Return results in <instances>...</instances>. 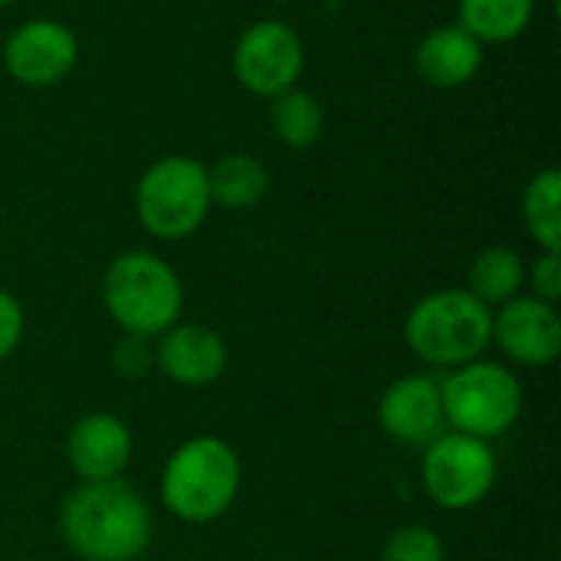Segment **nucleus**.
<instances>
[{"instance_id":"f257e3e1","label":"nucleus","mask_w":561,"mask_h":561,"mask_svg":"<svg viewBox=\"0 0 561 561\" xmlns=\"http://www.w3.org/2000/svg\"><path fill=\"white\" fill-rule=\"evenodd\" d=\"M59 536L82 561H138L154 539V516L125 480L79 483L59 506Z\"/></svg>"},{"instance_id":"f03ea898","label":"nucleus","mask_w":561,"mask_h":561,"mask_svg":"<svg viewBox=\"0 0 561 561\" xmlns=\"http://www.w3.org/2000/svg\"><path fill=\"white\" fill-rule=\"evenodd\" d=\"M243 486L240 454L214 434H197L171 450L161 470V506L187 526H207L227 516Z\"/></svg>"},{"instance_id":"7ed1b4c3","label":"nucleus","mask_w":561,"mask_h":561,"mask_svg":"<svg viewBox=\"0 0 561 561\" xmlns=\"http://www.w3.org/2000/svg\"><path fill=\"white\" fill-rule=\"evenodd\" d=\"M102 306L122 335L154 342L181 322L184 283L164 256L151 250H128L102 273Z\"/></svg>"},{"instance_id":"20e7f679","label":"nucleus","mask_w":561,"mask_h":561,"mask_svg":"<svg viewBox=\"0 0 561 561\" xmlns=\"http://www.w3.org/2000/svg\"><path fill=\"white\" fill-rule=\"evenodd\" d=\"M404 342L424 365L454 371L493 345V309L467 289L427 293L404 319Z\"/></svg>"},{"instance_id":"39448f33","label":"nucleus","mask_w":561,"mask_h":561,"mask_svg":"<svg viewBox=\"0 0 561 561\" xmlns=\"http://www.w3.org/2000/svg\"><path fill=\"white\" fill-rule=\"evenodd\" d=\"M440 398L450 431L490 444L516 427L526 404V391L516 371L506 362H493L486 355L447 371L440 381Z\"/></svg>"},{"instance_id":"423d86ee","label":"nucleus","mask_w":561,"mask_h":561,"mask_svg":"<svg viewBox=\"0 0 561 561\" xmlns=\"http://www.w3.org/2000/svg\"><path fill=\"white\" fill-rule=\"evenodd\" d=\"M207 164L191 154L151 161L135 184V217L154 240L178 243L194 237L210 214Z\"/></svg>"},{"instance_id":"0eeeda50","label":"nucleus","mask_w":561,"mask_h":561,"mask_svg":"<svg viewBox=\"0 0 561 561\" xmlns=\"http://www.w3.org/2000/svg\"><path fill=\"white\" fill-rule=\"evenodd\" d=\"M500 480V460L490 440L444 431L421 454V486L444 513H470L490 500Z\"/></svg>"},{"instance_id":"6e6552de","label":"nucleus","mask_w":561,"mask_h":561,"mask_svg":"<svg viewBox=\"0 0 561 561\" xmlns=\"http://www.w3.org/2000/svg\"><path fill=\"white\" fill-rule=\"evenodd\" d=\"M230 69L250 95L273 99L299 85V76L306 69V43L299 30H293L286 20H256L237 36Z\"/></svg>"},{"instance_id":"1a4fd4ad","label":"nucleus","mask_w":561,"mask_h":561,"mask_svg":"<svg viewBox=\"0 0 561 561\" xmlns=\"http://www.w3.org/2000/svg\"><path fill=\"white\" fill-rule=\"evenodd\" d=\"M0 59L13 82L26 89H53L72 76L79 62V39L62 20L33 16L7 33Z\"/></svg>"},{"instance_id":"9d476101","label":"nucleus","mask_w":561,"mask_h":561,"mask_svg":"<svg viewBox=\"0 0 561 561\" xmlns=\"http://www.w3.org/2000/svg\"><path fill=\"white\" fill-rule=\"evenodd\" d=\"M493 345L523 368H546L561 355L559 306L529 293L513 296L493 309Z\"/></svg>"},{"instance_id":"9b49d317","label":"nucleus","mask_w":561,"mask_h":561,"mask_svg":"<svg viewBox=\"0 0 561 561\" xmlns=\"http://www.w3.org/2000/svg\"><path fill=\"white\" fill-rule=\"evenodd\" d=\"M375 417L388 440H394L401 447L424 450L431 440H437L447 431L440 378H434V375L394 378L385 388V394L378 398Z\"/></svg>"},{"instance_id":"f8f14e48","label":"nucleus","mask_w":561,"mask_h":561,"mask_svg":"<svg viewBox=\"0 0 561 561\" xmlns=\"http://www.w3.org/2000/svg\"><path fill=\"white\" fill-rule=\"evenodd\" d=\"M227 342L204 322H174L154 339V371L178 388H210L227 371Z\"/></svg>"},{"instance_id":"ddd939ff","label":"nucleus","mask_w":561,"mask_h":561,"mask_svg":"<svg viewBox=\"0 0 561 561\" xmlns=\"http://www.w3.org/2000/svg\"><path fill=\"white\" fill-rule=\"evenodd\" d=\"M135 454L131 427L108 411L82 414L66 434V460L69 470L82 483H105L122 480Z\"/></svg>"},{"instance_id":"4468645a","label":"nucleus","mask_w":561,"mask_h":561,"mask_svg":"<svg viewBox=\"0 0 561 561\" xmlns=\"http://www.w3.org/2000/svg\"><path fill=\"white\" fill-rule=\"evenodd\" d=\"M483 43L460 23L434 26L414 46V69L434 89H460L483 69Z\"/></svg>"},{"instance_id":"2eb2a0df","label":"nucleus","mask_w":561,"mask_h":561,"mask_svg":"<svg viewBox=\"0 0 561 561\" xmlns=\"http://www.w3.org/2000/svg\"><path fill=\"white\" fill-rule=\"evenodd\" d=\"M207 187H210L214 207L250 210L270 194L273 178H270V168L256 154L230 151L217 158L214 164H207Z\"/></svg>"},{"instance_id":"dca6fc26","label":"nucleus","mask_w":561,"mask_h":561,"mask_svg":"<svg viewBox=\"0 0 561 561\" xmlns=\"http://www.w3.org/2000/svg\"><path fill=\"white\" fill-rule=\"evenodd\" d=\"M539 0H457V23L483 46L519 39L536 20Z\"/></svg>"},{"instance_id":"f3484780","label":"nucleus","mask_w":561,"mask_h":561,"mask_svg":"<svg viewBox=\"0 0 561 561\" xmlns=\"http://www.w3.org/2000/svg\"><path fill=\"white\" fill-rule=\"evenodd\" d=\"M270 125L279 145H286L289 151H309L325 131V112L309 89L293 85L270 99Z\"/></svg>"},{"instance_id":"a211bd4d","label":"nucleus","mask_w":561,"mask_h":561,"mask_svg":"<svg viewBox=\"0 0 561 561\" xmlns=\"http://www.w3.org/2000/svg\"><path fill=\"white\" fill-rule=\"evenodd\" d=\"M526 286V260L510 247H486L473 256L467 270V293H473L483 306L496 309L519 296Z\"/></svg>"},{"instance_id":"6ab92c4d","label":"nucleus","mask_w":561,"mask_h":561,"mask_svg":"<svg viewBox=\"0 0 561 561\" xmlns=\"http://www.w3.org/2000/svg\"><path fill=\"white\" fill-rule=\"evenodd\" d=\"M523 224L539 250L561 253V171L542 168L523 187Z\"/></svg>"},{"instance_id":"aec40b11","label":"nucleus","mask_w":561,"mask_h":561,"mask_svg":"<svg viewBox=\"0 0 561 561\" xmlns=\"http://www.w3.org/2000/svg\"><path fill=\"white\" fill-rule=\"evenodd\" d=\"M447 549L444 539L437 536V529L424 526V523H411L401 526L388 536L381 561H444Z\"/></svg>"},{"instance_id":"412c9836","label":"nucleus","mask_w":561,"mask_h":561,"mask_svg":"<svg viewBox=\"0 0 561 561\" xmlns=\"http://www.w3.org/2000/svg\"><path fill=\"white\" fill-rule=\"evenodd\" d=\"M112 365L128 381L145 378L148 371H154V342L135 339V335H122L118 345L112 348Z\"/></svg>"},{"instance_id":"4be33fe9","label":"nucleus","mask_w":561,"mask_h":561,"mask_svg":"<svg viewBox=\"0 0 561 561\" xmlns=\"http://www.w3.org/2000/svg\"><path fill=\"white\" fill-rule=\"evenodd\" d=\"M526 283H529V296L559 306L561 299V253L552 250H539V256L526 266Z\"/></svg>"},{"instance_id":"5701e85b","label":"nucleus","mask_w":561,"mask_h":561,"mask_svg":"<svg viewBox=\"0 0 561 561\" xmlns=\"http://www.w3.org/2000/svg\"><path fill=\"white\" fill-rule=\"evenodd\" d=\"M23 329H26V316H23L20 299L10 289L0 286V365L20 348Z\"/></svg>"},{"instance_id":"b1692460","label":"nucleus","mask_w":561,"mask_h":561,"mask_svg":"<svg viewBox=\"0 0 561 561\" xmlns=\"http://www.w3.org/2000/svg\"><path fill=\"white\" fill-rule=\"evenodd\" d=\"M10 3H16V0H0V10H3V7H10Z\"/></svg>"}]
</instances>
